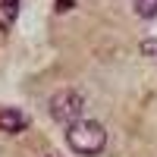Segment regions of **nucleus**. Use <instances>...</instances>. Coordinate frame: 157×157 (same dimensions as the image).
Returning <instances> with one entry per match:
<instances>
[{
  "mask_svg": "<svg viewBox=\"0 0 157 157\" xmlns=\"http://www.w3.org/2000/svg\"><path fill=\"white\" fill-rule=\"evenodd\" d=\"M16 13H19V10H13V6H3V3H0V29H10V25L16 22Z\"/></svg>",
  "mask_w": 157,
  "mask_h": 157,
  "instance_id": "obj_5",
  "label": "nucleus"
},
{
  "mask_svg": "<svg viewBox=\"0 0 157 157\" xmlns=\"http://www.w3.org/2000/svg\"><path fill=\"white\" fill-rule=\"evenodd\" d=\"M29 126V116H25L22 110H16V107H3L0 110V129H3V132H22V129Z\"/></svg>",
  "mask_w": 157,
  "mask_h": 157,
  "instance_id": "obj_3",
  "label": "nucleus"
},
{
  "mask_svg": "<svg viewBox=\"0 0 157 157\" xmlns=\"http://www.w3.org/2000/svg\"><path fill=\"white\" fill-rule=\"evenodd\" d=\"M3 6H13V10H19V0H0Z\"/></svg>",
  "mask_w": 157,
  "mask_h": 157,
  "instance_id": "obj_8",
  "label": "nucleus"
},
{
  "mask_svg": "<svg viewBox=\"0 0 157 157\" xmlns=\"http://www.w3.org/2000/svg\"><path fill=\"white\" fill-rule=\"evenodd\" d=\"M82 110H85V98L78 94L75 88H63L50 98V116L63 126H72L82 120Z\"/></svg>",
  "mask_w": 157,
  "mask_h": 157,
  "instance_id": "obj_2",
  "label": "nucleus"
},
{
  "mask_svg": "<svg viewBox=\"0 0 157 157\" xmlns=\"http://www.w3.org/2000/svg\"><path fill=\"white\" fill-rule=\"evenodd\" d=\"M141 54L145 57H157V38H145V41H141Z\"/></svg>",
  "mask_w": 157,
  "mask_h": 157,
  "instance_id": "obj_6",
  "label": "nucleus"
},
{
  "mask_svg": "<svg viewBox=\"0 0 157 157\" xmlns=\"http://www.w3.org/2000/svg\"><path fill=\"white\" fill-rule=\"evenodd\" d=\"M72 6V0H57V10H69Z\"/></svg>",
  "mask_w": 157,
  "mask_h": 157,
  "instance_id": "obj_7",
  "label": "nucleus"
},
{
  "mask_svg": "<svg viewBox=\"0 0 157 157\" xmlns=\"http://www.w3.org/2000/svg\"><path fill=\"white\" fill-rule=\"evenodd\" d=\"M66 145L82 157H94L107 145V129L98 120H78V123L66 126Z\"/></svg>",
  "mask_w": 157,
  "mask_h": 157,
  "instance_id": "obj_1",
  "label": "nucleus"
},
{
  "mask_svg": "<svg viewBox=\"0 0 157 157\" xmlns=\"http://www.w3.org/2000/svg\"><path fill=\"white\" fill-rule=\"evenodd\" d=\"M135 13L141 19H154L157 16V0H135Z\"/></svg>",
  "mask_w": 157,
  "mask_h": 157,
  "instance_id": "obj_4",
  "label": "nucleus"
},
{
  "mask_svg": "<svg viewBox=\"0 0 157 157\" xmlns=\"http://www.w3.org/2000/svg\"><path fill=\"white\" fill-rule=\"evenodd\" d=\"M50 157H54V154H50Z\"/></svg>",
  "mask_w": 157,
  "mask_h": 157,
  "instance_id": "obj_9",
  "label": "nucleus"
}]
</instances>
